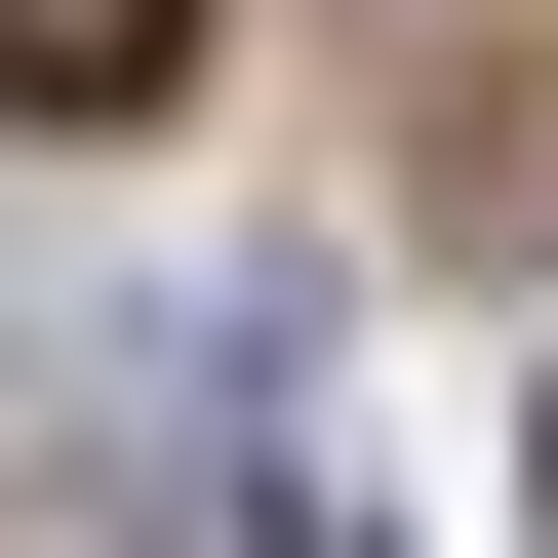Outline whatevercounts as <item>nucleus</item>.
<instances>
[{
  "instance_id": "1",
  "label": "nucleus",
  "mask_w": 558,
  "mask_h": 558,
  "mask_svg": "<svg viewBox=\"0 0 558 558\" xmlns=\"http://www.w3.org/2000/svg\"><path fill=\"white\" fill-rule=\"evenodd\" d=\"M199 81V0H0V120H160Z\"/></svg>"
}]
</instances>
